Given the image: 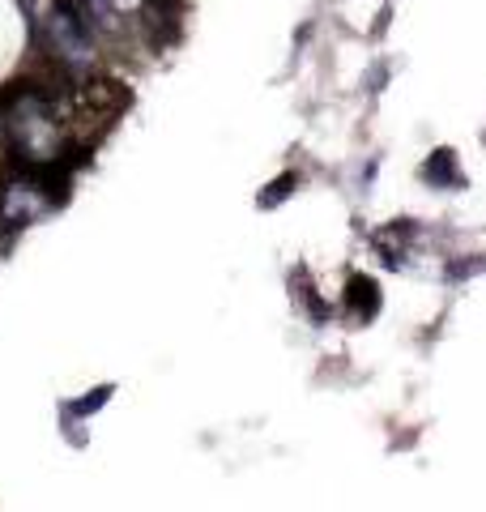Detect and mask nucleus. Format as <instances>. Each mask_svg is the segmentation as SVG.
Instances as JSON below:
<instances>
[{"label":"nucleus","mask_w":486,"mask_h":512,"mask_svg":"<svg viewBox=\"0 0 486 512\" xmlns=\"http://www.w3.org/2000/svg\"><path fill=\"white\" fill-rule=\"evenodd\" d=\"M35 30L60 69L81 73L94 64V22H86L77 0H43Z\"/></svg>","instance_id":"f257e3e1"},{"label":"nucleus","mask_w":486,"mask_h":512,"mask_svg":"<svg viewBox=\"0 0 486 512\" xmlns=\"http://www.w3.org/2000/svg\"><path fill=\"white\" fill-rule=\"evenodd\" d=\"M107 397H111V384H103V389H94V393L86 397V402H69L64 410H69V414H81V419H86V414H94V410H99V406L107 402Z\"/></svg>","instance_id":"f03ea898"}]
</instances>
